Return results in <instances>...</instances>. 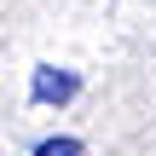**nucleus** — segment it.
Listing matches in <instances>:
<instances>
[{"mask_svg":"<svg viewBox=\"0 0 156 156\" xmlns=\"http://www.w3.org/2000/svg\"><path fill=\"white\" fill-rule=\"evenodd\" d=\"M87 145L75 139V133H52V139H35V151L29 156H81Z\"/></svg>","mask_w":156,"mask_h":156,"instance_id":"nucleus-2","label":"nucleus"},{"mask_svg":"<svg viewBox=\"0 0 156 156\" xmlns=\"http://www.w3.org/2000/svg\"><path fill=\"white\" fill-rule=\"evenodd\" d=\"M75 93H81V75H75V69L41 64V69L29 75V98H35V104H69Z\"/></svg>","mask_w":156,"mask_h":156,"instance_id":"nucleus-1","label":"nucleus"}]
</instances>
